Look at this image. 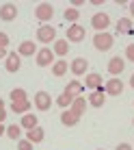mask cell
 Masks as SVG:
<instances>
[{"instance_id": "obj_22", "label": "cell", "mask_w": 134, "mask_h": 150, "mask_svg": "<svg viewBox=\"0 0 134 150\" xmlns=\"http://www.w3.org/2000/svg\"><path fill=\"white\" fill-rule=\"evenodd\" d=\"M117 33L119 35H130L132 33V18H119L117 20Z\"/></svg>"}, {"instance_id": "obj_13", "label": "cell", "mask_w": 134, "mask_h": 150, "mask_svg": "<svg viewBox=\"0 0 134 150\" xmlns=\"http://www.w3.org/2000/svg\"><path fill=\"white\" fill-rule=\"evenodd\" d=\"M4 61H7V63H4V68H7V72H11V74L20 72V68H22V57H20L17 52H9Z\"/></svg>"}, {"instance_id": "obj_31", "label": "cell", "mask_w": 134, "mask_h": 150, "mask_svg": "<svg viewBox=\"0 0 134 150\" xmlns=\"http://www.w3.org/2000/svg\"><path fill=\"white\" fill-rule=\"evenodd\" d=\"M7 46H9V35L0 30V48H7Z\"/></svg>"}, {"instance_id": "obj_30", "label": "cell", "mask_w": 134, "mask_h": 150, "mask_svg": "<svg viewBox=\"0 0 134 150\" xmlns=\"http://www.w3.org/2000/svg\"><path fill=\"white\" fill-rule=\"evenodd\" d=\"M126 59L130 61V63H134V44H128L126 46Z\"/></svg>"}, {"instance_id": "obj_23", "label": "cell", "mask_w": 134, "mask_h": 150, "mask_svg": "<svg viewBox=\"0 0 134 150\" xmlns=\"http://www.w3.org/2000/svg\"><path fill=\"white\" fill-rule=\"evenodd\" d=\"M52 76H56V79H61V76H65L67 74V61L65 59H59V61H54L52 63Z\"/></svg>"}, {"instance_id": "obj_21", "label": "cell", "mask_w": 134, "mask_h": 150, "mask_svg": "<svg viewBox=\"0 0 134 150\" xmlns=\"http://www.w3.org/2000/svg\"><path fill=\"white\" fill-rule=\"evenodd\" d=\"M20 126H22L24 131H30V128L39 126V117L33 115V113H26V115H22V122H20Z\"/></svg>"}, {"instance_id": "obj_4", "label": "cell", "mask_w": 134, "mask_h": 150, "mask_svg": "<svg viewBox=\"0 0 134 150\" xmlns=\"http://www.w3.org/2000/svg\"><path fill=\"white\" fill-rule=\"evenodd\" d=\"M33 105L37 107V111H50L52 109V105H54V100H52V96L48 94V91H37L33 98Z\"/></svg>"}, {"instance_id": "obj_33", "label": "cell", "mask_w": 134, "mask_h": 150, "mask_svg": "<svg viewBox=\"0 0 134 150\" xmlns=\"http://www.w3.org/2000/svg\"><path fill=\"white\" fill-rule=\"evenodd\" d=\"M115 150H132V144H126V142H123V144H119Z\"/></svg>"}, {"instance_id": "obj_10", "label": "cell", "mask_w": 134, "mask_h": 150, "mask_svg": "<svg viewBox=\"0 0 134 150\" xmlns=\"http://www.w3.org/2000/svg\"><path fill=\"white\" fill-rule=\"evenodd\" d=\"M104 87H100V89H95V91H91L89 96H87V102H89V107H95V109H102L104 107V102H106V98H104Z\"/></svg>"}, {"instance_id": "obj_32", "label": "cell", "mask_w": 134, "mask_h": 150, "mask_svg": "<svg viewBox=\"0 0 134 150\" xmlns=\"http://www.w3.org/2000/svg\"><path fill=\"white\" fill-rule=\"evenodd\" d=\"M4 117H7V107H4V100L0 98V122H4Z\"/></svg>"}, {"instance_id": "obj_24", "label": "cell", "mask_w": 134, "mask_h": 150, "mask_svg": "<svg viewBox=\"0 0 134 150\" xmlns=\"http://www.w3.org/2000/svg\"><path fill=\"white\" fill-rule=\"evenodd\" d=\"M67 44H69L67 39H56L54 46H52V52H54L56 57H65L67 52H69V46H67Z\"/></svg>"}, {"instance_id": "obj_9", "label": "cell", "mask_w": 134, "mask_h": 150, "mask_svg": "<svg viewBox=\"0 0 134 150\" xmlns=\"http://www.w3.org/2000/svg\"><path fill=\"white\" fill-rule=\"evenodd\" d=\"M123 81L121 79H117V76H112L110 81H106V85H104V91L108 96H121L123 94Z\"/></svg>"}, {"instance_id": "obj_3", "label": "cell", "mask_w": 134, "mask_h": 150, "mask_svg": "<svg viewBox=\"0 0 134 150\" xmlns=\"http://www.w3.org/2000/svg\"><path fill=\"white\" fill-rule=\"evenodd\" d=\"M37 41L39 44H54L56 41V28L50 26V24H41V26L37 28Z\"/></svg>"}, {"instance_id": "obj_20", "label": "cell", "mask_w": 134, "mask_h": 150, "mask_svg": "<svg viewBox=\"0 0 134 150\" xmlns=\"http://www.w3.org/2000/svg\"><path fill=\"white\" fill-rule=\"evenodd\" d=\"M30 107H33V102H30V100L11 102V113H15V115H26V113H30Z\"/></svg>"}, {"instance_id": "obj_11", "label": "cell", "mask_w": 134, "mask_h": 150, "mask_svg": "<svg viewBox=\"0 0 134 150\" xmlns=\"http://www.w3.org/2000/svg\"><path fill=\"white\" fill-rule=\"evenodd\" d=\"M123 70H126V59H123V57H112V59L108 61V72H110V76H117V79H119Z\"/></svg>"}, {"instance_id": "obj_14", "label": "cell", "mask_w": 134, "mask_h": 150, "mask_svg": "<svg viewBox=\"0 0 134 150\" xmlns=\"http://www.w3.org/2000/svg\"><path fill=\"white\" fill-rule=\"evenodd\" d=\"M17 54L20 57H33V54H37V44H35L33 39H24L22 44L17 46Z\"/></svg>"}, {"instance_id": "obj_35", "label": "cell", "mask_w": 134, "mask_h": 150, "mask_svg": "<svg viewBox=\"0 0 134 150\" xmlns=\"http://www.w3.org/2000/svg\"><path fill=\"white\" fill-rule=\"evenodd\" d=\"M7 54H9L7 48H0V59H7Z\"/></svg>"}, {"instance_id": "obj_6", "label": "cell", "mask_w": 134, "mask_h": 150, "mask_svg": "<svg viewBox=\"0 0 134 150\" xmlns=\"http://www.w3.org/2000/svg\"><path fill=\"white\" fill-rule=\"evenodd\" d=\"M69 72L74 76H87L89 74V61H87L84 57H76V59L71 61V65H69Z\"/></svg>"}, {"instance_id": "obj_17", "label": "cell", "mask_w": 134, "mask_h": 150, "mask_svg": "<svg viewBox=\"0 0 134 150\" xmlns=\"http://www.w3.org/2000/svg\"><path fill=\"white\" fill-rule=\"evenodd\" d=\"M84 87H89V89H100L102 87V74H97V72H89V74L84 76Z\"/></svg>"}, {"instance_id": "obj_28", "label": "cell", "mask_w": 134, "mask_h": 150, "mask_svg": "<svg viewBox=\"0 0 134 150\" xmlns=\"http://www.w3.org/2000/svg\"><path fill=\"white\" fill-rule=\"evenodd\" d=\"M22 131H24V128L20 126V124H11V126H7V135L11 137L13 142H15V139H20V135H22Z\"/></svg>"}, {"instance_id": "obj_36", "label": "cell", "mask_w": 134, "mask_h": 150, "mask_svg": "<svg viewBox=\"0 0 134 150\" xmlns=\"http://www.w3.org/2000/svg\"><path fill=\"white\" fill-rule=\"evenodd\" d=\"M128 9H130V15H132V20H134V2L128 4Z\"/></svg>"}, {"instance_id": "obj_2", "label": "cell", "mask_w": 134, "mask_h": 150, "mask_svg": "<svg viewBox=\"0 0 134 150\" xmlns=\"http://www.w3.org/2000/svg\"><path fill=\"white\" fill-rule=\"evenodd\" d=\"M54 52H52V48H50V46H43V48H39L37 50V54H35V61H37V65H39V68H48V65H50V68H52V63H54Z\"/></svg>"}, {"instance_id": "obj_40", "label": "cell", "mask_w": 134, "mask_h": 150, "mask_svg": "<svg viewBox=\"0 0 134 150\" xmlns=\"http://www.w3.org/2000/svg\"><path fill=\"white\" fill-rule=\"evenodd\" d=\"M100 150H102V148H100Z\"/></svg>"}, {"instance_id": "obj_5", "label": "cell", "mask_w": 134, "mask_h": 150, "mask_svg": "<svg viewBox=\"0 0 134 150\" xmlns=\"http://www.w3.org/2000/svg\"><path fill=\"white\" fill-rule=\"evenodd\" d=\"M110 26V15L104 11H97L93 18H91V28H95L97 33H106V28Z\"/></svg>"}, {"instance_id": "obj_34", "label": "cell", "mask_w": 134, "mask_h": 150, "mask_svg": "<svg viewBox=\"0 0 134 150\" xmlns=\"http://www.w3.org/2000/svg\"><path fill=\"white\" fill-rule=\"evenodd\" d=\"M71 7H74V9H78V7H82V0H71Z\"/></svg>"}, {"instance_id": "obj_12", "label": "cell", "mask_w": 134, "mask_h": 150, "mask_svg": "<svg viewBox=\"0 0 134 150\" xmlns=\"http://www.w3.org/2000/svg\"><path fill=\"white\" fill-rule=\"evenodd\" d=\"M15 18H17V7L13 2H4L0 7V20L2 22H13Z\"/></svg>"}, {"instance_id": "obj_16", "label": "cell", "mask_w": 134, "mask_h": 150, "mask_svg": "<svg viewBox=\"0 0 134 150\" xmlns=\"http://www.w3.org/2000/svg\"><path fill=\"white\" fill-rule=\"evenodd\" d=\"M65 94L78 98V96L84 94V85H82L80 81H67V85H65Z\"/></svg>"}, {"instance_id": "obj_37", "label": "cell", "mask_w": 134, "mask_h": 150, "mask_svg": "<svg viewBox=\"0 0 134 150\" xmlns=\"http://www.w3.org/2000/svg\"><path fill=\"white\" fill-rule=\"evenodd\" d=\"M2 135H7V128H4L2 124H0V137H2Z\"/></svg>"}, {"instance_id": "obj_38", "label": "cell", "mask_w": 134, "mask_h": 150, "mask_svg": "<svg viewBox=\"0 0 134 150\" xmlns=\"http://www.w3.org/2000/svg\"><path fill=\"white\" fill-rule=\"evenodd\" d=\"M130 87H132V89H134V74L130 76Z\"/></svg>"}, {"instance_id": "obj_19", "label": "cell", "mask_w": 134, "mask_h": 150, "mask_svg": "<svg viewBox=\"0 0 134 150\" xmlns=\"http://www.w3.org/2000/svg\"><path fill=\"white\" fill-rule=\"evenodd\" d=\"M26 139L33 142V144H41L45 139V131L41 126H35V128H30V131H26Z\"/></svg>"}, {"instance_id": "obj_29", "label": "cell", "mask_w": 134, "mask_h": 150, "mask_svg": "<svg viewBox=\"0 0 134 150\" xmlns=\"http://www.w3.org/2000/svg\"><path fill=\"white\" fill-rule=\"evenodd\" d=\"M35 144L28 142V139H17V150H33Z\"/></svg>"}, {"instance_id": "obj_7", "label": "cell", "mask_w": 134, "mask_h": 150, "mask_svg": "<svg viewBox=\"0 0 134 150\" xmlns=\"http://www.w3.org/2000/svg\"><path fill=\"white\" fill-rule=\"evenodd\" d=\"M54 15V7L50 2H39L37 9H35V18L39 20V22H50Z\"/></svg>"}, {"instance_id": "obj_25", "label": "cell", "mask_w": 134, "mask_h": 150, "mask_svg": "<svg viewBox=\"0 0 134 150\" xmlns=\"http://www.w3.org/2000/svg\"><path fill=\"white\" fill-rule=\"evenodd\" d=\"M9 98H11V102H24V100H28V94L22 87H15L11 94H9Z\"/></svg>"}, {"instance_id": "obj_8", "label": "cell", "mask_w": 134, "mask_h": 150, "mask_svg": "<svg viewBox=\"0 0 134 150\" xmlns=\"http://www.w3.org/2000/svg\"><path fill=\"white\" fill-rule=\"evenodd\" d=\"M87 37V30L84 26H80V24H71L69 28H67V41H71V44H80V41H84Z\"/></svg>"}, {"instance_id": "obj_1", "label": "cell", "mask_w": 134, "mask_h": 150, "mask_svg": "<svg viewBox=\"0 0 134 150\" xmlns=\"http://www.w3.org/2000/svg\"><path fill=\"white\" fill-rule=\"evenodd\" d=\"M112 44H115V37H112L110 33H95L93 35V48L100 50V52H106V50L112 48Z\"/></svg>"}, {"instance_id": "obj_27", "label": "cell", "mask_w": 134, "mask_h": 150, "mask_svg": "<svg viewBox=\"0 0 134 150\" xmlns=\"http://www.w3.org/2000/svg\"><path fill=\"white\" fill-rule=\"evenodd\" d=\"M63 18L67 20V22H71V24H78L80 11H78V9H74V7H69V9H67V11L63 13Z\"/></svg>"}, {"instance_id": "obj_15", "label": "cell", "mask_w": 134, "mask_h": 150, "mask_svg": "<svg viewBox=\"0 0 134 150\" xmlns=\"http://www.w3.org/2000/svg\"><path fill=\"white\" fill-rule=\"evenodd\" d=\"M87 107H89L87 98H84V96H78V98H74V102H71V107H69V109L74 111L78 117H82V115L87 113Z\"/></svg>"}, {"instance_id": "obj_26", "label": "cell", "mask_w": 134, "mask_h": 150, "mask_svg": "<svg viewBox=\"0 0 134 150\" xmlns=\"http://www.w3.org/2000/svg\"><path fill=\"white\" fill-rule=\"evenodd\" d=\"M71 102H74V96L65 94V91H63V94H61L59 98H56V105H59L61 109H69V107H71Z\"/></svg>"}, {"instance_id": "obj_18", "label": "cell", "mask_w": 134, "mask_h": 150, "mask_svg": "<svg viewBox=\"0 0 134 150\" xmlns=\"http://www.w3.org/2000/svg\"><path fill=\"white\" fill-rule=\"evenodd\" d=\"M78 122H80V117L71 109H63V113H61V124H63V126H76Z\"/></svg>"}, {"instance_id": "obj_39", "label": "cell", "mask_w": 134, "mask_h": 150, "mask_svg": "<svg viewBox=\"0 0 134 150\" xmlns=\"http://www.w3.org/2000/svg\"><path fill=\"white\" fill-rule=\"evenodd\" d=\"M132 124H134V120H132Z\"/></svg>"}]
</instances>
